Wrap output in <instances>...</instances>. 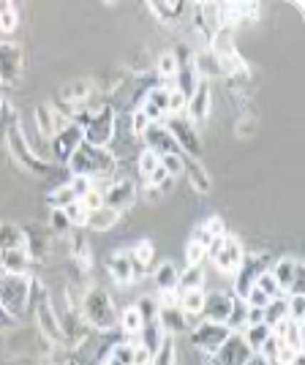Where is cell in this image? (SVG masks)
<instances>
[{
	"instance_id": "22",
	"label": "cell",
	"mask_w": 305,
	"mask_h": 365,
	"mask_svg": "<svg viewBox=\"0 0 305 365\" xmlns=\"http://www.w3.org/2000/svg\"><path fill=\"white\" fill-rule=\"evenodd\" d=\"M28 264H31V257H28V251H25V248L3 251V254H0V267H3V273L28 275Z\"/></svg>"
},
{
	"instance_id": "56",
	"label": "cell",
	"mask_w": 305,
	"mask_h": 365,
	"mask_svg": "<svg viewBox=\"0 0 305 365\" xmlns=\"http://www.w3.org/2000/svg\"><path fill=\"white\" fill-rule=\"evenodd\" d=\"M289 365H305V351H297L294 357H291V363Z\"/></svg>"
},
{
	"instance_id": "24",
	"label": "cell",
	"mask_w": 305,
	"mask_h": 365,
	"mask_svg": "<svg viewBox=\"0 0 305 365\" xmlns=\"http://www.w3.org/2000/svg\"><path fill=\"white\" fill-rule=\"evenodd\" d=\"M16 248H28L25 232L16 227V224H11V221L0 224V254L3 251H16Z\"/></svg>"
},
{
	"instance_id": "19",
	"label": "cell",
	"mask_w": 305,
	"mask_h": 365,
	"mask_svg": "<svg viewBox=\"0 0 305 365\" xmlns=\"http://www.w3.org/2000/svg\"><path fill=\"white\" fill-rule=\"evenodd\" d=\"M107 270H109V275L115 278V284H120V287L137 281V278H134V262H131V254H128V251H115V254L107 259Z\"/></svg>"
},
{
	"instance_id": "9",
	"label": "cell",
	"mask_w": 305,
	"mask_h": 365,
	"mask_svg": "<svg viewBox=\"0 0 305 365\" xmlns=\"http://www.w3.org/2000/svg\"><path fill=\"white\" fill-rule=\"evenodd\" d=\"M232 330H229L227 324H215V322H199L197 327L191 330V344H194V349L205 351L207 357L213 354L224 341H227Z\"/></svg>"
},
{
	"instance_id": "41",
	"label": "cell",
	"mask_w": 305,
	"mask_h": 365,
	"mask_svg": "<svg viewBox=\"0 0 305 365\" xmlns=\"http://www.w3.org/2000/svg\"><path fill=\"white\" fill-rule=\"evenodd\" d=\"M286 317H289L291 322H300V324H303L305 294H286Z\"/></svg>"
},
{
	"instance_id": "28",
	"label": "cell",
	"mask_w": 305,
	"mask_h": 365,
	"mask_svg": "<svg viewBox=\"0 0 305 365\" xmlns=\"http://www.w3.org/2000/svg\"><path fill=\"white\" fill-rule=\"evenodd\" d=\"M118 218H120V213H115V210H109V207H98V210L88 213L85 227L95 229V232H107V229H112L118 224Z\"/></svg>"
},
{
	"instance_id": "25",
	"label": "cell",
	"mask_w": 305,
	"mask_h": 365,
	"mask_svg": "<svg viewBox=\"0 0 305 365\" xmlns=\"http://www.w3.org/2000/svg\"><path fill=\"white\" fill-rule=\"evenodd\" d=\"M183 172L188 175V180H191V185L197 188L199 194H207V191H210V178H207L205 167L199 164V158H188V155H183Z\"/></svg>"
},
{
	"instance_id": "37",
	"label": "cell",
	"mask_w": 305,
	"mask_h": 365,
	"mask_svg": "<svg viewBox=\"0 0 305 365\" xmlns=\"http://www.w3.org/2000/svg\"><path fill=\"white\" fill-rule=\"evenodd\" d=\"M254 287H257L267 300H278V297H284V292H281V287L275 284V278H273L270 270H264V273L257 278V284H254Z\"/></svg>"
},
{
	"instance_id": "53",
	"label": "cell",
	"mask_w": 305,
	"mask_h": 365,
	"mask_svg": "<svg viewBox=\"0 0 305 365\" xmlns=\"http://www.w3.org/2000/svg\"><path fill=\"white\" fill-rule=\"evenodd\" d=\"M148 125H150V120H148L142 112H134V115H131V134H145Z\"/></svg>"
},
{
	"instance_id": "42",
	"label": "cell",
	"mask_w": 305,
	"mask_h": 365,
	"mask_svg": "<svg viewBox=\"0 0 305 365\" xmlns=\"http://www.w3.org/2000/svg\"><path fill=\"white\" fill-rule=\"evenodd\" d=\"M63 213H66L71 227H85V221H88V210H85V205H82L79 199H74L71 205H66Z\"/></svg>"
},
{
	"instance_id": "13",
	"label": "cell",
	"mask_w": 305,
	"mask_h": 365,
	"mask_svg": "<svg viewBox=\"0 0 305 365\" xmlns=\"http://www.w3.org/2000/svg\"><path fill=\"white\" fill-rule=\"evenodd\" d=\"M234 308V297L227 292H205V305H202V319L227 324Z\"/></svg>"
},
{
	"instance_id": "18",
	"label": "cell",
	"mask_w": 305,
	"mask_h": 365,
	"mask_svg": "<svg viewBox=\"0 0 305 365\" xmlns=\"http://www.w3.org/2000/svg\"><path fill=\"white\" fill-rule=\"evenodd\" d=\"M22 68V49L16 44H0V82H14Z\"/></svg>"
},
{
	"instance_id": "39",
	"label": "cell",
	"mask_w": 305,
	"mask_h": 365,
	"mask_svg": "<svg viewBox=\"0 0 305 365\" xmlns=\"http://www.w3.org/2000/svg\"><path fill=\"white\" fill-rule=\"evenodd\" d=\"M180 71V61H177V55L175 52H164L161 58H158V74L164 76V79H175Z\"/></svg>"
},
{
	"instance_id": "6",
	"label": "cell",
	"mask_w": 305,
	"mask_h": 365,
	"mask_svg": "<svg viewBox=\"0 0 305 365\" xmlns=\"http://www.w3.org/2000/svg\"><path fill=\"white\" fill-rule=\"evenodd\" d=\"M6 142H9V150H11V155H14L16 161L28 169V172H33L36 178H44V175H49V172L55 169L52 164H46L44 158H38V155L31 150V145L25 142L22 131H19V125H16L14 120H11L9 131H6Z\"/></svg>"
},
{
	"instance_id": "54",
	"label": "cell",
	"mask_w": 305,
	"mask_h": 365,
	"mask_svg": "<svg viewBox=\"0 0 305 365\" xmlns=\"http://www.w3.org/2000/svg\"><path fill=\"white\" fill-rule=\"evenodd\" d=\"M134 365H150V351L142 344H134Z\"/></svg>"
},
{
	"instance_id": "26",
	"label": "cell",
	"mask_w": 305,
	"mask_h": 365,
	"mask_svg": "<svg viewBox=\"0 0 305 365\" xmlns=\"http://www.w3.org/2000/svg\"><path fill=\"white\" fill-rule=\"evenodd\" d=\"M155 278V287L161 294H172V292H177V278H180V270L172 264V262H164V264H158V270L152 273Z\"/></svg>"
},
{
	"instance_id": "31",
	"label": "cell",
	"mask_w": 305,
	"mask_h": 365,
	"mask_svg": "<svg viewBox=\"0 0 305 365\" xmlns=\"http://www.w3.org/2000/svg\"><path fill=\"white\" fill-rule=\"evenodd\" d=\"M161 341H164V330L158 327V319H155V322H148V324H142V333H139V344H142L145 349L150 351V357H152V351L161 346Z\"/></svg>"
},
{
	"instance_id": "51",
	"label": "cell",
	"mask_w": 305,
	"mask_h": 365,
	"mask_svg": "<svg viewBox=\"0 0 305 365\" xmlns=\"http://www.w3.org/2000/svg\"><path fill=\"white\" fill-rule=\"evenodd\" d=\"M205 235H207V237H224V235H227V227H224V218H218V215H213V218H207V224H205Z\"/></svg>"
},
{
	"instance_id": "36",
	"label": "cell",
	"mask_w": 305,
	"mask_h": 365,
	"mask_svg": "<svg viewBox=\"0 0 305 365\" xmlns=\"http://www.w3.org/2000/svg\"><path fill=\"white\" fill-rule=\"evenodd\" d=\"M74 199H76L74 188L68 185V180H66V182L61 185V188H55V191L49 194V199H46V202L52 205V210H63V207H66V205H71Z\"/></svg>"
},
{
	"instance_id": "21",
	"label": "cell",
	"mask_w": 305,
	"mask_h": 365,
	"mask_svg": "<svg viewBox=\"0 0 305 365\" xmlns=\"http://www.w3.org/2000/svg\"><path fill=\"white\" fill-rule=\"evenodd\" d=\"M262 273H264V267L259 259H243V267L237 270V300H243Z\"/></svg>"
},
{
	"instance_id": "14",
	"label": "cell",
	"mask_w": 305,
	"mask_h": 365,
	"mask_svg": "<svg viewBox=\"0 0 305 365\" xmlns=\"http://www.w3.org/2000/svg\"><path fill=\"white\" fill-rule=\"evenodd\" d=\"M142 137H145L148 150L155 153L158 158H164V155H180V148H177V142L172 139V134L167 131L164 123H150Z\"/></svg>"
},
{
	"instance_id": "47",
	"label": "cell",
	"mask_w": 305,
	"mask_h": 365,
	"mask_svg": "<svg viewBox=\"0 0 305 365\" xmlns=\"http://www.w3.org/2000/svg\"><path fill=\"white\" fill-rule=\"evenodd\" d=\"M79 202L85 205V210H88V213H93V210L104 207V191H101V188H91L85 197H79Z\"/></svg>"
},
{
	"instance_id": "59",
	"label": "cell",
	"mask_w": 305,
	"mask_h": 365,
	"mask_svg": "<svg viewBox=\"0 0 305 365\" xmlns=\"http://www.w3.org/2000/svg\"><path fill=\"white\" fill-rule=\"evenodd\" d=\"M0 118H3V104H0Z\"/></svg>"
},
{
	"instance_id": "44",
	"label": "cell",
	"mask_w": 305,
	"mask_h": 365,
	"mask_svg": "<svg viewBox=\"0 0 305 365\" xmlns=\"http://www.w3.org/2000/svg\"><path fill=\"white\" fill-rule=\"evenodd\" d=\"M19 25V14L11 3H3V11H0V31L3 33H11Z\"/></svg>"
},
{
	"instance_id": "2",
	"label": "cell",
	"mask_w": 305,
	"mask_h": 365,
	"mask_svg": "<svg viewBox=\"0 0 305 365\" xmlns=\"http://www.w3.org/2000/svg\"><path fill=\"white\" fill-rule=\"evenodd\" d=\"M68 169L74 178H85V180H95V178H107L115 172V155L107 148H93L88 142L79 145V150L71 155Z\"/></svg>"
},
{
	"instance_id": "16",
	"label": "cell",
	"mask_w": 305,
	"mask_h": 365,
	"mask_svg": "<svg viewBox=\"0 0 305 365\" xmlns=\"http://www.w3.org/2000/svg\"><path fill=\"white\" fill-rule=\"evenodd\" d=\"M134 199H137V188H134V182L131 180H115L107 191H104V207L115 210V213H120V210H125V207H131V205H134Z\"/></svg>"
},
{
	"instance_id": "8",
	"label": "cell",
	"mask_w": 305,
	"mask_h": 365,
	"mask_svg": "<svg viewBox=\"0 0 305 365\" xmlns=\"http://www.w3.org/2000/svg\"><path fill=\"white\" fill-rule=\"evenodd\" d=\"M82 142H85L82 128H79L74 120H68L63 128H58L55 137H52V155H55V161H58V164H68L71 155L79 150Z\"/></svg>"
},
{
	"instance_id": "45",
	"label": "cell",
	"mask_w": 305,
	"mask_h": 365,
	"mask_svg": "<svg viewBox=\"0 0 305 365\" xmlns=\"http://www.w3.org/2000/svg\"><path fill=\"white\" fill-rule=\"evenodd\" d=\"M137 311L139 317H142V322L148 324V322H155L158 319V300H152V297H142L137 303Z\"/></svg>"
},
{
	"instance_id": "38",
	"label": "cell",
	"mask_w": 305,
	"mask_h": 365,
	"mask_svg": "<svg viewBox=\"0 0 305 365\" xmlns=\"http://www.w3.org/2000/svg\"><path fill=\"white\" fill-rule=\"evenodd\" d=\"M161 169V158L155 155V153H150V150H145L142 155H139V175L145 178V182L150 180L152 175Z\"/></svg>"
},
{
	"instance_id": "48",
	"label": "cell",
	"mask_w": 305,
	"mask_h": 365,
	"mask_svg": "<svg viewBox=\"0 0 305 365\" xmlns=\"http://www.w3.org/2000/svg\"><path fill=\"white\" fill-rule=\"evenodd\" d=\"M161 167H164V172H167L169 178L183 175V153L180 155H164L161 158Z\"/></svg>"
},
{
	"instance_id": "30",
	"label": "cell",
	"mask_w": 305,
	"mask_h": 365,
	"mask_svg": "<svg viewBox=\"0 0 305 365\" xmlns=\"http://www.w3.org/2000/svg\"><path fill=\"white\" fill-rule=\"evenodd\" d=\"M118 324H120V330L128 338H139V333H142V317H139V311H137V305H128L125 311L120 314V319H118Z\"/></svg>"
},
{
	"instance_id": "52",
	"label": "cell",
	"mask_w": 305,
	"mask_h": 365,
	"mask_svg": "<svg viewBox=\"0 0 305 365\" xmlns=\"http://www.w3.org/2000/svg\"><path fill=\"white\" fill-rule=\"evenodd\" d=\"M52 232L55 235H68L71 232V224H68L63 210H52Z\"/></svg>"
},
{
	"instance_id": "5",
	"label": "cell",
	"mask_w": 305,
	"mask_h": 365,
	"mask_svg": "<svg viewBox=\"0 0 305 365\" xmlns=\"http://www.w3.org/2000/svg\"><path fill=\"white\" fill-rule=\"evenodd\" d=\"M207 259H213L215 267L227 275H237V270L243 267L245 251L237 237L224 235V237H215L213 243L207 245Z\"/></svg>"
},
{
	"instance_id": "3",
	"label": "cell",
	"mask_w": 305,
	"mask_h": 365,
	"mask_svg": "<svg viewBox=\"0 0 305 365\" xmlns=\"http://www.w3.org/2000/svg\"><path fill=\"white\" fill-rule=\"evenodd\" d=\"M33 281L31 275H0V305L14 317L16 322L25 317V308L31 303Z\"/></svg>"
},
{
	"instance_id": "50",
	"label": "cell",
	"mask_w": 305,
	"mask_h": 365,
	"mask_svg": "<svg viewBox=\"0 0 305 365\" xmlns=\"http://www.w3.org/2000/svg\"><path fill=\"white\" fill-rule=\"evenodd\" d=\"M152 11L158 16H164V19H169V16H177L180 11H183V3H177V6H172L169 0H161V3H152L150 6Z\"/></svg>"
},
{
	"instance_id": "4",
	"label": "cell",
	"mask_w": 305,
	"mask_h": 365,
	"mask_svg": "<svg viewBox=\"0 0 305 365\" xmlns=\"http://www.w3.org/2000/svg\"><path fill=\"white\" fill-rule=\"evenodd\" d=\"M74 123L82 128L85 142L93 145V148H107L112 137H115V112L109 107L91 112V115H79Z\"/></svg>"
},
{
	"instance_id": "43",
	"label": "cell",
	"mask_w": 305,
	"mask_h": 365,
	"mask_svg": "<svg viewBox=\"0 0 305 365\" xmlns=\"http://www.w3.org/2000/svg\"><path fill=\"white\" fill-rule=\"evenodd\" d=\"M185 104H188V96L183 91H169V98H167V112L172 118H177V115H185Z\"/></svg>"
},
{
	"instance_id": "57",
	"label": "cell",
	"mask_w": 305,
	"mask_h": 365,
	"mask_svg": "<svg viewBox=\"0 0 305 365\" xmlns=\"http://www.w3.org/2000/svg\"><path fill=\"white\" fill-rule=\"evenodd\" d=\"M245 365H267V363H264L262 357H257V354H254V357H251V360H248V363H245Z\"/></svg>"
},
{
	"instance_id": "58",
	"label": "cell",
	"mask_w": 305,
	"mask_h": 365,
	"mask_svg": "<svg viewBox=\"0 0 305 365\" xmlns=\"http://www.w3.org/2000/svg\"><path fill=\"white\" fill-rule=\"evenodd\" d=\"M66 365H76V363H74V360H68V363H66Z\"/></svg>"
},
{
	"instance_id": "29",
	"label": "cell",
	"mask_w": 305,
	"mask_h": 365,
	"mask_svg": "<svg viewBox=\"0 0 305 365\" xmlns=\"http://www.w3.org/2000/svg\"><path fill=\"white\" fill-rule=\"evenodd\" d=\"M205 287V267H185L177 278V292H197Z\"/></svg>"
},
{
	"instance_id": "12",
	"label": "cell",
	"mask_w": 305,
	"mask_h": 365,
	"mask_svg": "<svg viewBox=\"0 0 305 365\" xmlns=\"http://www.w3.org/2000/svg\"><path fill=\"white\" fill-rule=\"evenodd\" d=\"M210 104H213V96H210V85H207V79H202L199 76L197 85H194V91L188 96V104H185V118L194 123H202L207 120V115H210Z\"/></svg>"
},
{
	"instance_id": "55",
	"label": "cell",
	"mask_w": 305,
	"mask_h": 365,
	"mask_svg": "<svg viewBox=\"0 0 305 365\" xmlns=\"http://www.w3.org/2000/svg\"><path fill=\"white\" fill-rule=\"evenodd\" d=\"M14 324H16V319H14V317H11V314H9V311H6V308H3V305H0V333H6V330H11Z\"/></svg>"
},
{
	"instance_id": "32",
	"label": "cell",
	"mask_w": 305,
	"mask_h": 365,
	"mask_svg": "<svg viewBox=\"0 0 305 365\" xmlns=\"http://www.w3.org/2000/svg\"><path fill=\"white\" fill-rule=\"evenodd\" d=\"M177 363V349H175V338L172 335H164L161 346L152 351L150 365H175Z\"/></svg>"
},
{
	"instance_id": "46",
	"label": "cell",
	"mask_w": 305,
	"mask_h": 365,
	"mask_svg": "<svg viewBox=\"0 0 305 365\" xmlns=\"http://www.w3.org/2000/svg\"><path fill=\"white\" fill-rule=\"evenodd\" d=\"M205 259H207V248L191 240L188 248H185V262H188V267H202Z\"/></svg>"
},
{
	"instance_id": "49",
	"label": "cell",
	"mask_w": 305,
	"mask_h": 365,
	"mask_svg": "<svg viewBox=\"0 0 305 365\" xmlns=\"http://www.w3.org/2000/svg\"><path fill=\"white\" fill-rule=\"evenodd\" d=\"M88 93H91V85H88V82H74V85L63 88V98H66V101H79V98H85Z\"/></svg>"
},
{
	"instance_id": "20",
	"label": "cell",
	"mask_w": 305,
	"mask_h": 365,
	"mask_svg": "<svg viewBox=\"0 0 305 365\" xmlns=\"http://www.w3.org/2000/svg\"><path fill=\"white\" fill-rule=\"evenodd\" d=\"M167 98H169V88H155V91L148 93L145 104H142V115L150 123H161V118L167 115Z\"/></svg>"
},
{
	"instance_id": "10",
	"label": "cell",
	"mask_w": 305,
	"mask_h": 365,
	"mask_svg": "<svg viewBox=\"0 0 305 365\" xmlns=\"http://www.w3.org/2000/svg\"><path fill=\"white\" fill-rule=\"evenodd\" d=\"M270 273H273L275 284L284 292V297H286V294H303V289H300V278H303V264H300V259H294V257L278 259Z\"/></svg>"
},
{
	"instance_id": "1",
	"label": "cell",
	"mask_w": 305,
	"mask_h": 365,
	"mask_svg": "<svg viewBox=\"0 0 305 365\" xmlns=\"http://www.w3.org/2000/svg\"><path fill=\"white\" fill-rule=\"evenodd\" d=\"M82 319L85 324H91L93 330H101V333H109L118 327V308H115V300L104 287H93V289L85 292L82 297Z\"/></svg>"
},
{
	"instance_id": "7",
	"label": "cell",
	"mask_w": 305,
	"mask_h": 365,
	"mask_svg": "<svg viewBox=\"0 0 305 365\" xmlns=\"http://www.w3.org/2000/svg\"><path fill=\"white\" fill-rule=\"evenodd\" d=\"M164 125H167V131L172 134V139L177 142V148H180L183 155L199 158V153H202V139H199L194 123L188 120L185 115H177V118H169Z\"/></svg>"
},
{
	"instance_id": "33",
	"label": "cell",
	"mask_w": 305,
	"mask_h": 365,
	"mask_svg": "<svg viewBox=\"0 0 305 365\" xmlns=\"http://www.w3.org/2000/svg\"><path fill=\"white\" fill-rule=\"evenodd\" d=\"M104 365H134V344H115Z\"/></svg>"
},
{
	"instance_id": "35",
	"label": "cell",
	"mask_w": 305,
	"mask_h": 365,
	"mask_svg": "<svg viewBox=\"0 0 305 365\" xmlns=\"http://www.w3.org/2000/svg\"><path fill=\"white\" fill-rule=\"evenodd\" d=\"M289 319L286 317V297H278V300H270L264 305V324L267 327H275L278 322Z\"/></svg>"
},
{
	"instance_id": "60",
	"label": "cell",
	"mask_w": 305,
	"mask_h": 365,
	"mask_svg": "<svg viewBox=\"0 0 305 365\" xmlns=\"http://www.w3.org/2000/svg\"><path fill=\"white\" fill-rule=\"evenodd\" d=\"M0 11H3V3H0Z\"/></svg>"
},
{
	"instance_id": "27",
	"label": "cell",
	"mask_w": 305,
	"mask_h": 365,
	"mask_svg": "<svg viewBox=\"0 0 305 365\" xmlns=\"http://www.w3.org/2000/svg\"><path fill=\"white\" fill-rule=\"evenodd\" d=\"M270 335H273V330H270L264 322L243 327V341H245V346L251 349V354H259V349L264 346V341H267Z\"/></svg>"
},
{
	"instance_id": "15",
	"label": "cell",
	"mask_w": 305,
	"mask_h": 365,
	"mask_svg": "<svg viewBox=\"0 0 305 365\" xmlns=\"http://www.w3.org/2000/svg\"><path fill=\"white\" fill-rule=\"evenodd\" d=\"M36 319H38V330L44 333L46 341H52V344H63L61 317L55 314V305L49 303V297H46V294L36 303Z\"/></svg>"
},
{
	"instance_id": "34",
	"label": "cell",
	"mask_w": 305,
	"mask_h": 365,
	"mask_svg": "<svg viewBox=\"0 0 305 365\" xmlns=\"http://www.w3.org/2000/svg\"><path fill=\"white\" fill-rule=\"evenodd\" d=\"M36 125H38V131H41V137H55V131H58V125H55V112L49 107H36Z\"/></svg>"
},
{
	"instance_id": "11",
	"label": "cell",
	"mask_w": 305,
	"mask_h": 365,
	"mask_svg": "<svg viewBox=\"0 0 305 365\" xmlns=\"http://www.w3.org/2000/svg\"><path fill=\"white\" fill-rule=\"evenodd\" d=\"M251 357H254V354H251V349L245 346L243 335L232 333L227 341L210 354V363L213 365H245Z\"/></svg>"
},
{
	"instance_id": "40",
	"label": "cell",
	"mask_w": 305,
	"mask_h": 365,
	"mask_svg": "<svg viewBox=\"0 0 305 365\" xmlns=\"http://www.w3.org/2000/svg\"><path fill=\"white\" fill-rule=\"evenodd\" d=\"M71 254H74V264H79L82 270H91V248L85 243V237H74V245H71Z\"/></svg>"
},
{
	"instance_id": "17",
	"label": "cell",
	"mask_w": 305,
	"mask_h": 365,
	"mask_svg": "<svg viewBox=\"0 0 305 365\" xmlns=\"http://www.w3.org/2000/svg\"><path fill=\"white\" fill-rule=\"evenodd\" d=\"M158 327L164 330V335H172V338L191 330L188 317H185L177 305H158Z\"/></svg>"
},
{
	"instance_id": "23",
	"label": "cell",
	"mask_w": 305,
	"mask_h": 365,
	"mask_svg": "<svg viewBox=\"0 0 305 365\" xmlns=\"http://www.w3.org/2000/svg\"><path fill=\"white\" fill-rule=\"evenodd\" d=\"M202 305H205V289L197 292H180L177 297V308L188 317V324H199V317H202Z\"/></svg>"
}]
</instances>
